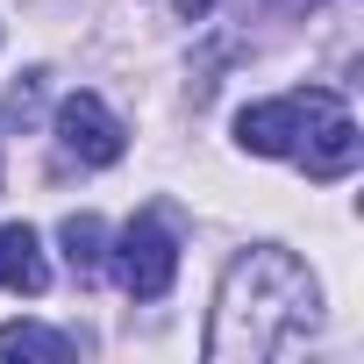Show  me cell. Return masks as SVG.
<instances>
[{"label": "cell", "instance_id": "1", "mask_svg": "<svg viewBox=\"0 0 364 364\" xmlns=\"http://www.w3.org/2000/svg\"><path fill=\"white\" fill-rule=\"evenodd\" d=\"M314 321H321L314 272H307L293 250L257 243V250H243V257L222 272L215 321H208V357H215V364H264V357L300 350Z\"/></svg>", "mask_w": 364, "mask_h": 364}, {"label": "cell", "instance_id": "2", "mask_svg": "<svg viewBox=\"0 0 364 364\" xmlns=\"http://www.w3.org/2000/svg\"><path fill=\"white\" fill-rule=\"evenodd\" d=\"M236 143L250 157H300L307 178H343V171H357V150H364L343 93H328V86H300V93L243 107Z\"/></svg>", "mask_w": 364, "mask_h": 364}, {"label": "cell", "instance_id": "3", "mask_svg": "<svg viewBox=\"0 0 364 364\" xmlns=\"http://www.w3.org/2000/svg\"><path fill=\"white\" fill-rule=\"evenodd\" d=\"M107 264H114V279H122L129 300H164L171 279H178V243H171V229H164L157 215H136V222L114 236Z\"/></svg>", "mask_w": 364, "mask_h": 364}, {"label": "cell", "instance_id": "4", "mask_svg": "<svg viewBox=\"0 0 364 364\" xmlns=\"http://www.w3.org/2000/svg\"><path fill=\"white\" fill-rule=\"evenodd\" d=\"M58 143L79 164H114L122 157V122H114V107L100 93H65L58 100Z\"/></svg>", "mask_w": 364, "mask_h": 364}, {"label": "cell", "instance_id": "5", "mask_svg": "<svg viewBox=\"0 0 364 364\" xmlns=\"http://www.w3.org/2000/svg\"><path fill=\"white\" fill-rule=\"evenodd\" d=\"M0 286H15V293H29V300L50 286V264H43V243H36L29 222H8V229H0Z\"/></svg>", "mask_w": 364, "mask_h": 364}, {"label": "cell", "instance_id": "6", "mask_svg": "<svg viewBox=\"0 0 364 364\" xmlns=\"http://www.w3.org/2000/svg\"><path fill=\"white\" fill-rule=\"evenodd\" d=\"M0 357H8V364H65L72 336H58L43 321H8V328H0Z\"/></svg>", "mask_w": 364, "mask_h": 364}, {"label": "cell", "instance_id": "7", "mask_svg": "<svg viewBox=\"0 0 364 364\" xmlns=\"http://www.w3.org/2000/svg\"><path fill=\"white\" fill-rule=\"evenodd\" d=\"M58 243H65V264H72V279L79 286H93L100 279V264H107V229H100V215H65V229H58Z\"/></svg>", "mask_w": 364, "mask_h": 364}, {"label": "cell", "instance_id": "8", "mask_svg": "<svg viewBox=\"0 0 364 364\" xmlns=\"http://www.w3.org/2000/svg\"><path fill=\"white\" fill-rule=\"evenodd\" d=\"M36 100H43V72H29L8 100H0V122H22V129H29V122H36Z\"/></svg>", "mask_w": 364, "mask_h": 364}, {"label": "cell", "instance_id": "9", "mask_svg": "<svg viewBox=\"0 0 364 364\" xmlns=\"http://www.w3.org/2000/svg\"><path fill=\"white\" fill-rule=\"evenodd\" d=\"M208 8H215V0H178V15H186V22H208Z\"/></svg>", "mask_w": 364, "mask_h": 364}, {"label": "cell", "instance_id": "10", "mask_svg": "<svg viewBox=\"0 0 364 364\" xmlns=\"http://www.w3.org/2000/svg\"><path fill=\"white\" fill-rule=\"evenodd\" d=\"M279 8H314V0H279Z\"/></svg>", "mask_w": 364, "mask_h": 364}]
</instances>
